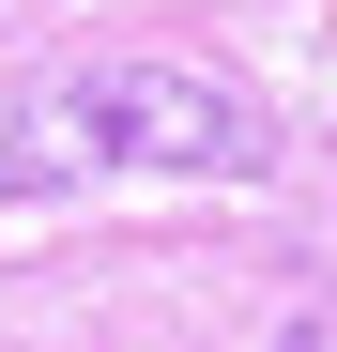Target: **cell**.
I'll return each mask as SVG.
<instances>
[{
    "mask_svg": "<svg viewBox=\"0 0 337 352\" xmlns=\"http://www.w3.org/2000/svg\"><path fill=\"white\" fill-rule=\"evenodd\" d=\"M261 107L215 92L184 62H62L31 92H0V199L92 184V168H261Z\"/></svg>",
    "mask_w": 337,
    "mask_h": 352,
    "instance_id": "obj_1",
    "label": "cell"
}]
</instances>
